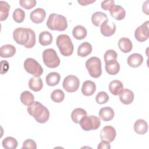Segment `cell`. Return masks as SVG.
Segmentation results:
<instances>
[{
  "mask_svg": "<svg viewBox=\"0 0 149 149\" xmlns=\"http://www.w3.org/2000/svg\"><path fill=\"white\" fill-rule=\"evenodd\" d=\"M115 1L113 0H109V1H102L101 3V6L104 10H109L110 8L114 5Z\"/></svg>",
  "mask_w": 149,
  "mask_h": 149,
  "instance_id": "cell-40",
  "label": "cell"
},
{
  "mask_svg": "<svg viewBox=\"0 0 149 149\" xmlns=\"http://www.w3.org/2000/svg\"><path fill=\"white\" fill-rule=\"evenodd\" d=\"M148 1H146L143 3L142 8H143V11L144 13H145L147 15H148Z\"/></svg>",
  "mask_w": 149,
  "mask_h": 149,
  "instance_id": "cell-44",
  "label": "cell"
},
{
  "mask_svg": "<svg viewBox=\"0 0 149 149\" xmlns=\"http://www.w3.org/2000/svg\"><path fill=\"white\" fill-rule=\"evenodd\" d=\"M100 118L105 122H108L112 120L114 117V111L109 107H105L101 108L98 113Z\"/></svg>",
  "mask_w": 149,
  "mask_h": 149,
  "instance_id": "cell-18",
  "label": "cell"
},
{
  "mask_svg": "<svg viewBox=\"0 0 149 149\" xmlns=\"http://www.w3.org/2000/svg\"><path fill=\"white\" fill-rule=\"evenodd\" d=\"M81 90L84 95L91 96L96 90V85L95 83L91 80H86L83 83Z\"/></svg>",
  "mask_w": 149,
  "mask_h": 149,
  "instance_id": "cell-17",
  "label": "cell"
},
{
  "mask_svg": "<svg viewBox=\"0 0 149 149\" xmlns=\"http://www.w3.org/2000/svg\"><path fill=\"white\" fill-rule=\"evenodd\" d=\"M118 47L122 52L128 53L132 51L133 44L129 38L122 37L120 38L118 41Z\"/></svg>",
  "mask_w": 149,
  "mask_h": 149,
  "instance_id": "cell-21",
  "label": "cell"
},
{
  "mask_svg": "<svg viewBox=\"0 0 149 149\" xmlns=\"http://www.w3.org/2000/svg\"><path fill=\"white\" fill-rule=\"evenodd\" d=\"M61 80V75L59 73L53 72L49 73L46 77L45 81L49 86H55L57 85Z\"/></svg>",
  "mask_w": 149,
  "mask_h": 149,
  "instance_id": "cell-26",
  "label": "cell"
},
{
  "mask_svg": "<svg viewBox=\"0 0 149 149\" xmlns=\"http://www.w3.org/2000/svg\"><path fill=\"white\" fill-rule=\"evenodd\" d=\"M109 100V95L105 91H100L95 97V101L98 104H104Z\"/></svg>",
  "mask_w": 149,
  "mask_h": 149,
  "instance_id": "cell-36",
  "label": "cell"
},
{
  "mask_svg": "<svg viewBox=\"0 0 149 149\" xmlns=\"http://www.w3.org/2000/svg\"><path fill=\"white\" fill-rule=\"evenodd\" d=\"M95 2V0H78L77 2L80 3L81 6H86L87 5H89L90 3H92L93 2Z\"/></svg>",
  "mask_w": 149,
  "mask_h": 149,
  "instance_id": "cell-43",
  "label": "cell"
},
{
  "mask_svg": "<svg viewBox=\"0 0 149 149\" xmlns=\"http://www.w3.org/2000/svg\"><path fill=\"white\" fill-rule=\"evenodd\" d=\"M51 100L56 103H60L63 101L65 98V94L62 90H54L51 94Z\"/></svg>",
  "mask_w": 149,
  "mask_h": 149,
  "instance_id": "cell-34",
  "label": "cell"
},
{
  "mask_svg": "<svg viewBox=\"0 0 149 149\" xmlns=\"http://www.w3.org/2000/svg\"><path fill=\"white\" fill-rule=\"evenodd\" d=\"M117 56H118V54L115 50L108 49L105 52V54L104 55V61H105V62H106L110 60L116 59Z\"/></svg>",
  "mask_w": 149,
  "mask_h": 149,
  "instance_id": "cell-37",
  "label": "cell"
},
{
  "mask_svg": "<svg viewBox=\"0 0 149 149\" xmlns=\"http://www.w3.org/2000/svg\"><path fill=\"white\" fill-rule=\"evenodd\" d=\"M86 68L93 78H98L102 74L101 62L98 57L93 56L88 59L86 62Z\"/></svg>",
  "mask_w": 149,
  "mask_h": 149,
  "instance_id": "cell-5",
  "label": "cell"
},
{
  "mask_svg": "<svg viewBox=\"0 0 149 149\" xmlns=\"http://www.w3.org/2000/svg\"><path fill=\"white\" fill-rule=\"evenodd\" d=\"M116 136L115 129L112 126H105L101 130L100 136L101 140H106L108 142L113 141Z\"/></svg>",
  "mask_w": 149,
  "mask_h": 149,
  "instance_id": "cell-11",
  "label": "cell"
},
{
  "mask_svg": "<svg viewBox=\"0 0 149 149\" xmlns=\"http://www.w3.org/2000/svg\"><path fill=\"white\" fill-rule=\"evenodd\" d=\"M24 68L28 73L34 76L40 77L43 73V69L41 65L31 58H28L24 61Z\"/></svg>",
  "mask_w": 149,
  "mask_h": 149,
  "instance_id": "cell-8",
  "label": "cell"
},
{
  "mask_svg": "<svg viewBox=\"0 0 149 149\" xmlns=\"http://www.w3.org/2000/svg\"><path fill=\"white\" fill-rule=\"evenodd\" d=\"M9 63L5 60H2L1 62V74L6 73L9 69Z\"/></svg>",
  "mask_w": 149,
  "mask_h": 149,
  "instance_id": "cell-41",
  "label": "cell"
},
{
  "mask_svg": "<svg viewBox=\"0 0 149 149\" xmlns=\"http://www.w3.org/2000/svg\"><path fill=\"white\" fill-rule=\"evenodd\" d=\"M143 62V56L139 53H134L129 55L127 59V63L132 68L139 67Z\"/></svg>",
  "mask_w": 149,
  "mask_h": 149,
  "instance_id": "cell-16",
  "label": "cell"
},
{
  "mask_svg": "<svg viewBox=\"0 0 149 149\" xmlns=\"http://www.w3.org/2000/svg\"><path fill=\"white\" fill-rule=\"evenodd\" d=\"M56 45L61 54L65 56H69L73 52V44L70 37L67 34H60L56 38Z\"/></svg>",
  "mask_w": 149,
  "mask_h": 149,
  "instance_id": "cell-4",
  "label": "cell"
},
{
  "mask_svg": "<svg viewBox=\"0 0 149 149\" xmlns=\"http://www.w3.org/2000/svg\"><path fill=\"white\" fill-rule=\"evenodd\" d=\"M46 24L48 28L51 30L62 31L68 27L66 18L63 15L54 13L49 15Z\"/></svg>",
  "mask_w": 149,
  "mask_h": 149,
  "instance_id": "cell-3",
  "label": "cell"
},
{
  "mask_svg": "<svg viewBox=\"0 0 149 149\" xmlns=\"http://www.w3.org/2000/svg\"><path fill=\"white\" fill-rule=\"evenodd\" d=\"M119 95V100L121 102L125 105L130 104L134 100V95L133 92L127 88L123 89Z\"/></svg>",
  "mask_w": 149,
  "mask_h": 149,
  "instance_id": "cell-15",
  "label": "cell"
},
{
  "mask_svg": "<svg viewBox=\"0 0 149 149\" xmlns=\"http://www.w3.org/2000/svg\"><path fill=\"white\" fill-rule=\"evenodd\" d=\"M110 15L117 20H123L126 16L125 9L118 5H113L109 9Z\"/></svg>",
  "mask_w": 149,
  "mask_h": 149,
  "instance_id": "cell-14",
  "label": "cell"
},
{
  "mask_svg": "<svg viewBox=\"0 0 149 149\" xmlns=\"http://www.w3.org/2000/svg\"><path fill=\"white\" fill-rule=\"evenodd\" d=\"M97 148L98 149H109L111 148V146L109 142L102 140V141L98 145Z\"/></svg>",
  "mask_w": 149,
  "mask_h": 149,
  "instance_id": "cell-42",
  "label": "cell"
},
{
  "mask_svg": "<svg viewBox=\"0 0 149 149\" xmlns=\"http://www.w3.org/2000/svg\"><path fill=\"white\" fill-rule=\"evenodd\" d=\"M22 148L36 149L37 148V144L33 140L30 139H26L23 143Z\"/></svg>",
  "mask_w": 149,
  "mask_h": 149,
  "instance_id": "cell-39",
  "label": "cell"
},
{
  "mask_svg": "<svg viewBox=\"0 0 149 149\" xmlns=\"http://www.w3.org/2000/svg\"><path fill=\"white\" fill-rule=\"evenodd\" d=\"M73 37L77 40H82L86 38L87 34L86 29L81 25H77L72 30Z\"/></svg>",
  "mask_w": 149,
  "mask_h": 149,
  "instance_id": "cell-28",
  "label": "cell"
},
{
  "mask_svg": "<svg viewBox=\"0 0 149 149\" xmlns=\"http://www.w3.org/2000/svg\"><path fill=\"white\" fill-rule=\"evenodd\" d=\"M79 124L82 129L85 131H90L98 129L101 125V121L98 116L86 115L80 119Z\"/></svg>",
  "mask_w": 149,
  "mask_h": 149,
  "instance_id": "cell-7",
  "label": "cell"
},
{
  "mask_svg": "<svg viewBox=\"0 0 149 149\" xmlns=\"http://www.w3.org/2000/svg\"><path fill=\"white\" fill-rule=\"evenodd\" d=\"M3 148L6 149H15L17 146L16 139L13 137H6L2 142Z\"/></svg>",
  "mask_w": 149,
  "mask_h": 149,
  "instance_id": "cell-33",
  "label": "cell"
},
{
  "mask_svg": "<svg viewBox=\"0 0 149 149\" xmlns=\"http://www.w3.org/2000/svg\"><path fill=\"white\" fill-rule=\"evenodd\" d=\"M107 19V15L100 11L94 13L91 16L92 23L96 27H99L101 23Z\"/></svg>",
  "mask_w": 149,
  "mask_h": 149,
  "instance_id": "cell-27",
  "label": "cell"
},
{
  "mask_svg": "<svg viewBox=\"0 0 149 149\" xmlns=\"http://www.w3.org/2000/svg\"><path fill=\"white\" fill-rule=\"evenodd\" d=\"M109 90L114 95H119L123 89V83L118 80H112L109 84Z\"/></svg>",
  "mask_w": 149,
  "mask_h": 149,
  "instance_id": "cell-24",
  "label": "cell"
},
{
  "mask_svg": "<svg viewBox=\"0 0 149 149\" xmlns=\"http://www.w3.org/2000/svg\"><path fill=\"white\" fill-rule=\"evenodd\" d=\"M52 35L49 31H42L39 35L38 41L39 43L42 46H47L50 45L52 42Z\"/></svg>",
  "mask_w": 149,
  "mask_h": 149,
  "instance_id": "cell-29",
  "label": "cell"
},
{
  "mask_svg": "<svg viewBox=\"0 0 149 149\" xmlns=\"http://www.w3.org/2000/svg\"><path fill=\"white\" fill-rule=\"evenodd\" d=\"M100 31L104 36L110 37L115 33L116 31V26L113 22H109L107 19L101 23Z\"/></svg>",
  "mask_w": 149,
  "mask_h": 149,
  "instance_id": "cell-12",
  "label": "cell"
},
{
  "mask_svg": "<svg viewBox=\"0 0 149 149\" xmlns=\"http://www.w3.org/2000/svg\"><path fill=\"white\" fill-rule=\"evenodd\" d=\"M92 46L88 42H82L77 48V54L80 57H86L92 52Z\"/></svg>",
  "mask_w": 149,
  "mask_h": 149,
  "instance_id": "cell-25",
  "label": "cell"
},
{
  "mask_svg": "<svg viewBox=\"0 0 149 149\" xmlns=\"http://www.w3.org/2000/svg\"><path fill=\"white\" fill-rule=\"evenodd\" d=\"M149 22L147 20L143 23L141 26H139L135 30V38L139 42H144L149 37L148 30Z\"/></svg>",
  "mask_w": 149,
  "mask_h": 149,
  "instance_id": "cell-10",
  "label": "cell"
},
{
  "mask_svg": "<svg viewBox=\"0 0 149 149\" xmlns=\"http://www.w3.org/2000/svg\"><path fill=\"white\" fill-rule=\"evenodd\" d=\"M36 0H20L19 1L20 6L26 9H30L34 8L36 5Z\"/></svg>",
  "mask_w": 149,
  "mask_h": 149,
  "instance_id": "cell-38",
  "label": "cell"
},
{
  "mask_svg": "<svg viewBox=\"0 0 149 149\" xmlns=\"http://www.w3.org/2000/svg\"><path fill=\"white\" fill-rule=\"evenodd\" d=\"M25 18V12L21 8H16L13 12V19L16 23H22Z\"/></svg>",
  "mask_w": 149,
  "mask_h": 149,
  "instance_id": "cell-35",
  "label": "cell"
},
{
  "mask_svg": "<svg viewBox=\"0 0 149 149\" xmlns=\"http://www.w3.org/2000/svg\"><path fill=\"white\" fill-rule=\"evenodd\" d=\"M42 60L45 66L49 68H57L61 62L56 52L52 48H48L43 51Z\"/></svg>",
  "mask_w": 149,
  "mask_h": 149,
  "instance_id": "cell-6",
  "label": "cell"
},
{
  "mask_svg": "<svg viewBox=\"0 0 149 149\" xmlns=\"http://www.w3.org/2000/svg\"><path fill=\"white\" fill-rule=\"evenodd\" d=\"M46 12L45 10L41 8L34 9L30 13V15L31 20L36 24H39L42 23L44 20Z\"/></svg>",
  "mask_w": 149,
  "mask_h": 149,
  "instance_id": "cell-13",
  "label": "cell"
},
{
  "mask_svg": "<svg viewBox=\"0 0 149 149\" xmlns=\"http://www.w3.org/2000/svg\"><path fill=\"white\" fill-rule=\"evenodd\" d=\"M22 103L26 106H29L34 102V95L29 91H23L20 97Z\"/></svg>",
  "mask_w": 149,
  "mask_h": 149,
  "instance_id": "cell-31",
  "label": "cell"
},
{
  "mask_svg": "<svg viewBox=\"0 0 149 149\" xmlns=\"http://www.w3.org/2000/svg\"><path fill=\"white\" fill-rule=\"evenodd\" d=\"M10 5L5 1H0V20H5L9 15Z\"/></svg>",
  "mask_w": 149,
  "mask_h": 149,
  "instance_id": "cell-32",
  "label": "cell"
},
{
  "mask_svg": "<svg viewBox=\"0 0 149 149\" xmlns=\"http://www.w3.org/2000/svg\"><path fill=\"white\" fill-rule=\"evenodd\" d=\"M28 113L40 123H46L49 118V111L38 101H34L27 108Z\"/></svg>",
  "mask_w": 149,
  "mask_h": 149,
  "instance_id": "cell-2",
  "label": "cell"
},
{
  "mask_svg": "<svg viewBox=\"0 0 149 149\" xmlns=\"http://www.w3.org/2000/svg\"><path fill=\"white\" fill-rule=\"evenodd\" d=\"M87 115V113L85 109L81 108H77L73 109L72 112L71 118L74 123H79L80 119Z\"/></svg>",
  "mask_w": 149,
  "mask_h": 149,
  "instance_id": "cell-30",
  "label": "cell"
},
{
  "mask_svg": "<svg viewBox=\"0 0 149 149\" xmlns=\"http://www.w3.org/2000/svg\"><path fill=\"white\" fill-rule=\"evenodd\" d=\"M29 87L30 89L35 92L40 91L43 87L42 79L40 77L37 76L30 78L29 81Z\"/></svg>",
  "mask_w": 149,
  "mask_h": 149,
  "instance_id": "cell-23",
  "label": "cell"
},
{
  "mask_svg": "<svg viewBox=\"0 0 149 149\" xmlns=\"http://www.w3.org/2000/svg\"><path fill=\"white\" fill-rule=\"evenodd\" d=\"M16 51V48L13 45H3L0 48V56L2 58H10L14 56Z\"/></svg>",
  "mask_w": 149,
  "mask_h": 149,
  "instance_id": "cell-20",
  "label": "cell"
},
{
  "mask_svg": "<svg viewBox=\"0 0 149 149\" xmlns=\"http://www.w3.org/2000/svg\"><path fill=\"white\" fill-rule=\"evenodd\" d=\"M80 81L78 77L74 75H68L63 80L62 86L69 93L76 91L79 88Z\"/></svg>",
  "mask_w": 149,
  "mask_h": 149,
  "instance_id": "cell-9",
  "label": "cell"
},
{
  "mask_svg": "<svg viewBox=\"0 0 149 149\" xmlns=\"http://www.w3.org/2000/svg\"><path fill=\"white\" fill-rule=\"evenodd\" d=\"M105 63V70L110 75L116 74L120 70V65L119 62L115 60H110Z\"/></svg>",
  "mask_w": 149,
  "mask_h": 149,
  "instance_id": "cell-19",
  "label": "cell"
},
{
  "mask_svg": "<svg viewBox=\"0 0 149 149\" xmlns=\"http://www.w3.org/2000/svg\"><path fill=\"white\" fill-rule=\"evenodd\" d=\"M134 130L139 134H144L147 132L148 124L147 122L142 119H137L134 124Z\"/></svg>",
  "mask_w": 149,
  "mask_h": 149,
  "instance_id": "cell-22",
  "label": "cell"
},
{
  "mask_svg": "<svg viewBox=\"0 0 149 149\" xmlns=\"http://www.w3.org/2000/svg\"><path fill=\"white\" fill-rule=\"evenodd\" d=\"M13 38L17 44L27 48H31L36 44V34L29 28H16L13 31Z\"/></svg>",
  "mask_w": 149,
  "mask_h": 149,
  "instance_id": "cell-1",
  "label": "cell"
}]
</instances>
